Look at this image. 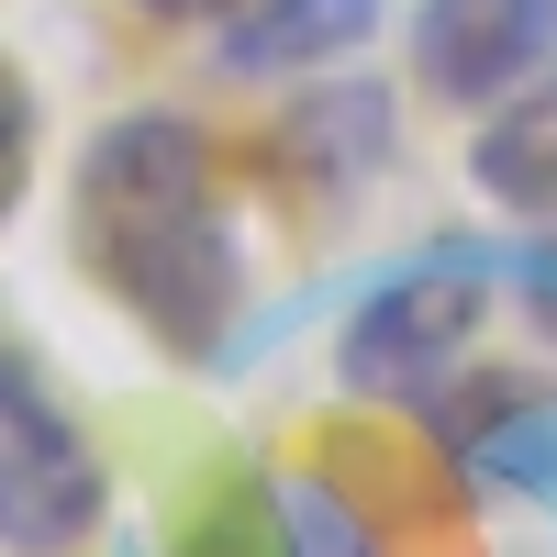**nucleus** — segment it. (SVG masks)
Wrapping results in <instances>:
<instances>
[{"mask_svg":"<svg viewBox=\"0 0 557 557\" xmlns=\"http://www.w3.org/2000/svg\"><path fill=\"white\" fill-rule=\"evenodd\" d=\"M67 235H78V268L101 278L168 357H190V368L223 357L235 301H246V257L223 235L201 123H178V112L112 123L101 146H89V168H78Z\"/></svg>","mask_w":557,"mask_h":557,"instance_id":"obj_1","label":"nucleus"},{"mask_svg":"<svg viewBox=\"0 0 557 557\" xmlns=\"http://www.w3.org/2000/svg\"><path fill=\"white\" fill-rule=\"evenodd\" d=\"M491 278H513V257H491V246H435L401 278H380L368 312L346 323V380L380 391V401H435L469 323L491 312Z\"/></svg>","mask_w":557,"mask_h":557,"instance_id":"obj_2","label":"nucleus"},{"mask_svg":"<svg viewBox=\"0 0 557 557\" xmlns=\"http://www.w3.org/2000/svg\"><path fill=\"white\" fill-rule=\"evenodd\" d=\"M101 524V457L67 424L45 380L0 346V546L12 557H67Z\"/></svg>","mask_w":557,"mask_h":557,"instance_id":"obj_3","label":"nucleus"},{"mask_svg":"<svg viewBox=\"0 0 557 557\" xmlns=\"http://www.w3.org/2000/svg\"><path fill=\"white\" fill-rule=\"evenodd\" d=\"M557 0H424L412 23V67L435 101H502L524 67H546Z\"/></svg>","mask_w":557,"mask_h":557,"instance_id":"obj_4","label":"nucleus"},{"mask_svg":"<svg viewBox=\"0 0 557 557\" xmlns=\"http://www.w3.org/2000/svg\"><path fill=\"white\" fill-rule=\"evenodd\" d=\"M368 23H380V0H246L223 34V67H312V57H346Z\"/></svg>","mask_w":557,"mask_h":557,"instance_id":"obj_5","label":"nucleus"},{"mask_svg":"<svg viewBox=\"0 0 557 557\" xmlns=\"http://www.w3.org/2000/svg\"><path fill=\"white\" fill-rule=\"evenodd\" d=\"M469 168H480V190H491L502 212H546V201H557V78H535L524 101L480 134Z\"/></svg>","mask_w":557,"mask_h":557,"instance_id":"obj_6","label":"nucleus"},{"mask_svg":"<svg viewBox=\"0 0 557 557\" xmlns=\"http://www.w3.org/2000/svg\"><path fill=\"white\" fill-rule=\"evenodd\" d=\"M301 146L335 168V178L380 168V146H391V101H380V89H335V101H301Z\"/></svg>","mask_w":557,"mask_h":557,"instance_id":"obj_7","label":"nucleus"},{"mask_svg":"<svg viewBox=\"0 0 557 557\" xmlns=\"http://www.w3.org/2000/svg\"><path fill=\"white\" fill-rule=\"evenodd\" d=\"M278 557H380V546H368V513L346 491L301 480V491H278Z\"/></svg>","mask_w":557,"mask_h":557,"instance_id":"obj_8","label":"nucleus"},{"mask_svg":"<svg viewBox=\"0 0 557 557\" xmlns=\"http://www.w3.org/2000/svg\"><path fill=\"white\" fill-rule=\"evenodd\" d=\"M23 178H34V89L23 67H0V212L23 201Z\"/></svg>","mask_w":557,"mask_h":557,"instance_id":"obj_9","label":"nucleus"},{"mask_svg":"<svg viewBox=\"0 0 557 557\" xmlns=\"http://www.w3.org/2000/svg\"><path fill=\"white\" fill-rule=\"evenodd\" d=\"M513 290H524V301L557 323V246H524V257H513Z\"/></svg>","mask_w":557,"mask_h":557,"instance_id":"obj_10","label":"nucleus"},{"mask_svg":"<svg viewBox=\"0 0 557 557\" xmlns=\"http://www.w3.org/2000/svg\"><path fill=\"white\" fill-rule=\"evenodd\" d=\"M146 12H235V0H146Z\"/></svg>","mask_w":557,"mask_h":557,"instance_id":"obj_11","label":"nucleus"}]
</instances>
